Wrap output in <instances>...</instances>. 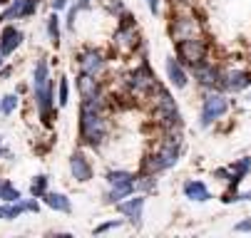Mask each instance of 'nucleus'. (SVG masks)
Returning a JSON list of instances; mask_svg holds the SVG:
<instances>
[{"label": "nucleus", "mask_w": 251, "mask_h": 238, "mask_svg": "<svg viewBox=\"0 0 251 238\" xmlns=\"http://www.w3.org/2000/svg\"><path fill=\"white\" fill-rule=\"evenodd\" d=\"M249 169H251V159H241V161H236L231 169H226L224 174H226V176H229V181L236 186V184H239V179H244V174L249 172Z\"/></svg>", "instance_id": "nucleus-17"}, {"label": "nucleus", "mask_w": 251, "mask_h": 238, "mask_svg": "<svg viewBox=\"0 0 251 238\" xmlns=\"http://www.w3.org/2000/svg\"><path fill=\"white\" fill-rule=\"evenodd\" d=\"M25 3L27 0H13V3L3 10V15H0V22L13 20V18H25Z\"/></svg>", "instance_id": "nucleus-19"}, {"label": "nucleus", "mask_w": 251, "mask_h": 238, "mask_svg": "<svg viewBox=\"0 0 251 238\" xmlns=\"http://www.w3.org/2000/svg\"><path fill=\"white\" fill-rule=\"evenodd\" d=\"M226 99L224 94H209L204 99V107H201V127H209L214 119H219L226 112Z\"/></svg>", "instance_id": "nucleus-3"}, {"label": "nucleus", "mask_w": 251, "mask_h": 238, "mask_svg": "<svg viewBox=\"0 0 251 238\" xmlns=\"http://www.w3.org/2000/svg\"><path fill=\"white\" fill-rule=\"evenodd\" d=\"M43 198H45L48 206L55 209V211H62V214H70V211H73V203H70V198L62 196V194H50V191H45Z\"/></svg>", "instance_id": "nucleus-13"}, {"label": "nucleus", "mask_w": 251, "mask_h": 238, "mask_svg": "<svg viewBox=\"0 0 251 238\" xmlns=\"http://www.w3.org/2000/svg\"><path fill=\"white\" fill-rule=\"evenodd\" d=\"M184 194H187V198H192V201H209V198H211L209 189H206L201 181H187V184H184Z\"/></svg>", "instance_id": "nucleus-15"}, {"label": "nucleus", "mask_w": 251, "mask_h": 238, "mask_svg": "<svg viewBox=\"0 0 251 238\" xmlns=\"http://www.w3.org/2000/svg\"><path fill=\"white\" fill-rule=\"evenodd\" d=\"M20 43H23V32H20L18 27L8 25V27L3 30V35H0V52L10 55L15 47H20Z\"/></svg>", "instance_id": "nucleus-7"}, {"label": "nucleus", "mask_w": 251, "mask_h": 238, "mask_svg": "<svg viewBox=\"0 0 251 238\" xmlns=\"http://www.w3.org/2000/svg\"><path fill=\"white\" fill-rule=\"evenodd\" d=\"M67 3H70V0H52V8L55 10H62V8H67Z\"/></svg>", "instance_id": "nucleus-30"}, {"label": "nucleus", "mask_w": 251, "mask_h": 238, "mask_svg": "<svg viewBox=\"0 0 251 238\" xmlns=\"http://www.w3.org/2000/svg\"><path fill=\"white\" fill-rule=\"evenodd\" d=\"M0 156H3V151H0Z\"/></svg>", "instance_id": "nucleus-35"}, {"label": "nucleus", "mask_w": 251, "mask_h": 238, "mask_svg": "<svg viewBox=\"0 0 251 238\" xmlns=\"http://www.w3.org/2000/svg\"><path fill=\"white\" fill-rule=\"evenodd\" d=\"M30 191H32V196H43V194L48 191V176H43V174H40V176H35Z\"/></svg>", "instance_id": "nucleus-23"}, {"label": "nucleus", "mask_w": 251, "mask_h": 238, "mask_svg": "<svg viewBox=\"0 0 251 238\" xmlns=\"http://www.w3.org/2000/svg\"><path fill=\"white\" fill-rule=\"evenodd\" d=\"M107 181L110 184H125V181H134V176L127 174V172H110L107 174Z\"/></svg>", "instance_id": "nucleus-25"}, {"label": "nucleus", "mask_w": 251, "mask_h": 238, "mask_svg": "<svg viewBox=\"0 0 251 238\" xmlns=\"http://www.w3.org/2000/svg\"><path fill=\"white\" fill-rule=\"evenodd\" d=\"M67 92H70V89H67V77H62V80H60V99H57L62 107L67 105Z\"/></svg>", "instance_id": "nucleus-27"}, {"label": "nucleus", "mask_w": 251, "mask_h": 238, "mask_svg": "<svg viewBox=\"0 0 251 238\" xmlns=\"http://www.w3.org/2000/svg\"><path fill=\"white\" fill-rule=\"evenodd\" d=\"M179 55H182V60L189 62V65H199L204 60V55H206V47H204L201 40H192L189 38L184 43H179Z\"/></svg>", "instance_id": "nucleus-4"}, {"label": "nucleus", "mask_w": 251, "mask_h": 238, "mask_svg": "<svg viewBox=\"0 0 251 238\" xmlns=\"http://www.w3.org/2000/svg\"><path fill=\"white\" fill-rule=\"evenodd\" d=\"M0 198L8 203H15V201H20V191L10 181H5V184H0Z\"/></svg>", "instance_id": "nucleus-21"}, {"label": "nucleus", "mask_w": 251, "mask_h": 238, "mask_svg": "<svg viewBox=\"0 0 251 238\" xmlns=\"http://www.w3.org/2000/svg\"><path fill=\"white\" fill-rule=\"evenodd\" d=\"M80 65H82V72L97 75L102 67H104V57H102V52H97V50H87V52H82Z\"/></svg>", "instance_id": "nucleus-9"}, {"label": "nucleus", "mask_w": 251, "mask_h": 238, "mask_svg": "<svg viewBox=\"0 0 251 238\" xmlns=\"http://www.w3.org/2000/svg\"><path fill=\"white\" fill-rule=\"evenodd\" d=\"M32 80H35L32 85H35V99H38V112H40L43 122H50V117H52V82H50V70H48L45 60H38Z\"/></svg>", "instance_id": "nucleus-1"}, {"label": "nucleus", "mask_w": 251, "mask_h": 238, "mask_svg": "<svg viewBox=\"0 0 251 238\" xmlns=\"http://www.w3.org/2000/svg\"><path fill=\"white\" fill-rule=\"evenodd\" d=\"M23 211H38V203L35 201H15L13 206L0 209V218H18Z\"/></svg>", "instance_id": "nucleus-10"}, {"label": "nucleus", "mask_w": 251, "mask_h": 238, "mask_svg": "<svg viewBox=\"0 0 251 238\" xmlns=\"http://www.w3.org/2000/svg\"><path fill=\"white\" fill-rule=\"evenodd\" d=\"M239 198H246V201H251V191H246V194H241Z\"/></svg>", "instance_id": "nucleus-33"}, {"label": "nucleus", "mask_w": 251, "mask_h": 238, "mask_svg": "<svg viewBox=\"0 0 251 238\" xmlns=\"http://www.w3.org/2000/svg\"><path fill=\"white\" fill-rule=\"evenodd\" d=\"M15 107H18V97L15 94H8V97H3V102H0V112L3 114H10Z\"/></svg>", "instance_id": "nucleus-26"}, {"label": "nucleus", "mask_w": 251, "mask_h": 238, "mask_svg": "<svg viewBox=\"0 0 251 238\" xmlns=\"http://www.w3.org/2000/svg\"><path fill=\"white\" fill-rule=\"evenodd\" d=\"M70 172L77 181H90L92 179V166L87 164V159L82 154H73L70 156Z\"/></svg>", "instance_id": "nucleus-8"}, {"label": "nucleus", "mask_w": 251, "mask_h": 238, "mask_svg": "<svg viewBox=\"0 0 251 238\" xmlns=\"http://www.w3.org/2000/svg\"><path fill=\"white\" fill-rule=\"evenodd\" d=\"M147 3H150V10L152 13H159V0H147Z\"/></svg>", "instance_id": "nucleus-32"}, {"label": "nucleus", "mask_w": 251, "mask_h": 238, "mask_svg": "<svg viewBox=\"0 0 251 238\" xmlns=\"http://www.w3.org/2000/svg\"><path fill=\"white\" fill-rule=\"evenodd\" d=\"M197 77H199L201 85H209V87L219 80L217 70H214V67H209V65H206V67H199V65H197Z\"/></svg>", "instance_id": "nucleus-20"}, {"label": "nucleus", "mask_w": 251, "mask_h": 238, "mask_svg": "<svg viewBox=\"0 0 251 238\" xmlns=\"http://www.w3.org/2000/svg\"><path fill=\"white\" fill-rule=\"evenodd\" d=\"M0 65H3V52H0Z\"/></svg>", "instance_id": "nucleus-34"}, {"label": "nucleus", "mask_w": 251, "mask_h": 238, "mask_svg": "<svg viewBox=\"0 0 251 238\" xmlns=\"http://www.w3.org/2000/svg\"><path fill=\"white\" fill-rule=\"evenodd\" d=\"M167 77L172 80V85H174L176 89H184L187 82H189V77H187V72H184V67L179 65L176 57H167Z\"/></svg>", "instance_id": "nucleus-6"}, {"label": "nucleus", "mask_w": 251, "mask_h": 238, "mask_svg": "<svg viewBox=\"0 0 251 238\" xmlns=\"http://www.w3.org/2000/svg\"><path fill=\"white\" fill-rule=\"evenodd\" d=\"M117 226H120V221H112V223H102V226H97V228H95V233H104V231L117 228Z\"/></svg>", "instance_id": "nucleus-28"}, {"label": "nucleus", "mask_w": 251, "mask_h": 238, "mask_svg": "<svg viewBox=\"0 0 251 238\" xmlns=\"http://www.w3.org/2000/svg\"><path fill=\"white\" fill-rule=\"evenodd\" d=\"M132 85H134V87H145V89H152V87H154V80H152V75H145V70H139V72H134V80H132Z\"/></svg>", "instance_id": "nucleus-22"}, {"label": "nucleus", "mask_w": 251, "mask_h": 238, "mask_svg": "<svg viewBox=\"0 0 251 238\" xmlns=\"http://www.w3.org/2000/svg\"><path fill=\"white\" fill-rule=\"evenodd\" d=\"M234 228H236V231H251V221H241V223H236Z\"/></svg>", "instance_id": "nucleus-31"}, {"label": "nucleus", "mask_w": 251, "mask_h": 238, "mask_svg": "<svg viewBox=\"0 0 251 238\" xmlns=\"http://www.w3.org/2000/svg\"><path fill=\"white\" fill-rule=\"evenodd\" d=\"M80 92H82L85 99H97V97H100V85L95 82L92 75L82 72V77H80Z\"/></svg>", "instance_id": "nucleus-16"}, {"label": "nucleus", "mask_w": 251, "mask_h": 238, "mask_svg": "<svg viewBox=\"0 0 251 238\" xmlns=\"http://www.w3.org/2000/svg\"><path fill=\"white\" fill-rule=\"evenodd\" d=\"M48 32H50V40H52V45H57V43H60V27H57V15H50V18H48Z\"/></svg>", "instance_id": "nucleus-24"}, {"label": "nucleus", "mask_w": 251, "mask_h": 238, "mask_svg": "<svg viewBox=\"0 0 251 238\" xmlns=\"http://www.w3.org/2000/svg\"><path fill=\"white\" fill-rule=\"evenodd\" d=\"M134 191V181H125V184H112V191L110 196H107V201H112V203H120L125 196H129Z\"/></svg>", "instance_id": "nucleus-18"}, {"label": "nucleus", "mask_w": 251, "mask_h": 238, "mask_svg": "<svg viewBox=\"0 0 251 238\" xmlns=\"http://www.w3.org/2000/svg\"><path fill=\"white\" fill-rule=\"evenodd\" d=\"M176 159H179V142H167L164 149H162V154H159L157 166L159 169H172L176 164Z\"/></svg>", "instance_id": "nucleus-11"}, {"label": "nucleus", "mask_w": 251, "mask_h": 238, "mask_svg": "<svg viewBox=\"0 0 251 238\" xmlns=\"http://www.w3.org/2000/svg\"><path fill=\"white\" fill-rule=\"evenodd\" d=\"M80 131L82 139L90 144H100L104 137V122L97 114V99H85L82 102V114H80Z\"/></svg>", "instance_id": "nucleus-2"}, {"label": "nucleus", "mask_w": 251, "mask_h": 238, "mask_svg": "<svg viewBox=\"0 0 251 238\" xmlns=\"http://www.w3.org/2000/svg\"><path fill=\"white\" fill-rule=\"evenodd\" d=\"M107 8H110L112 13H120L122 10V3H117V0H107Z\"/></svg>", "instance_id": "nucleus-29"}, {"label": "nucleus", "mask_w": 251, "mask_h": 238, "mask_svg": "<svg viewBox=\"0 0 251 238\" xmlns=\"http://www.w3.org/2000/svg\"><path fill=\"white\" fill-rule=\"evenodd\" d=\"M249 82H251V77H249L246 72H239V70H234V72H226V75L222 77V85H224L226 89H231V92H236V89H244Z\"/></svg>", "instance_id": "nucleus-12"}, {"label": "nucleus", "mask_w": 251, "mask_h": 238, "mask_svg": "<svg viewBox=\"0 0 251 238\" xmlns=\"http://www.w3.org/2000/svg\"><path fill=\"white\" fill-rule=\"evenodd\" d=\"M159 109L164 114V119H169L172 124L179 122V112H176V105H174V99L167 94V92H159Z\"/></svg>", "instance_id": "nucleus-14"}, {"label": "nucleus", "mask_w": 251, "mask_h": 238, "mask_svg": "<svg viewBox=\"0 0 251 238\" xmlns=\"http://www.w3.org/2000/svg\"><path fill=\"white\" fill-rule=\"evenodd\" d=\"M117 209L132 221V223H139L142 221V209H145V196H134V198H125L117 203Z\"/></svg>", "instance_id": "nucleus-5"}]
</instances>
